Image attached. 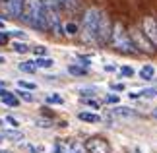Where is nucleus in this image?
Wrapping results in <instances>:
<instances>
[{"label": "nucleus", "mask_w": 157, "mask_h": 153, "mask_svg": "<svg viewBox=\"0 0 157 153\" xmlns=\"http://www.w3.org/2000/svg\"><path fill=\"white\" fill-rule=\"evenodd\" d=\"M21 20L29 27L37 31H47V17H45V2L43 0H25L21 12Z\"/></svg>", "instance_id": "f257e3e1"}, {"label": "nucleus", "mask_w": 157, "mask_h": 153, "mask_svg": "<svg viewBox=\"0 0 157 153\" xmlns=\"http://www.w3.org/2000/svg\"><path fill=\"white\" fill-rule=\"evenodd\" d=\"M103 20V12L97 8H89L83 14V29H82V39L86 43H93L97 45V35H99V25Z\"/></svg>", "instance_id": "f03ea898"}, {"label": "nucleus", "mask_w": 157, "mask_h": 153, "mask_svg": "<svg viewBox=\"0 0 157 153\" xmlns=\"http://www.w3.org/2000/svg\"><path fill=\"white\" fill-rule=\"evenodd\" d=\"M111 45L122 54H140V51L136 48L132 35L126 33V29L122 23H114L113 25V37H111Z\"/></svg>", "instance_id": "7ed1b4c3"}, {"label": "nucleus", "mask_w": 157, "mask_h": 153, "mask_svg": "<svg viewBox=\"0 0 157 153\" xmlns=\"http://www.w3.org/2000/svg\"><path fill=\"white\" fill-rule=\"evenodd\" d=\"M45 2V17H47V31H51L52 35H66L64 25L60 21V6L56 0H43Z\"/></svg>", "instance_id": "20e7f679"}, {"label": "nucleus", "mask_w": 157, "mask_h": 153, "mask_svg": "<svg viewBox=\"0 0 157 153\" xmlns=\"http://www.w3.org/2000/svg\"><path fill=\"white\" fill-rule=\"evenodd\" d=\"M132 41H134L136 48L140 52H146V54H153L155 52V47L151 45V41H149L146 35H144V31H132Z\"/></svg>", "instance_id": "39448f33"}, {"label": "nucleus", "mask_w": 157, "mask_h": 153, "mask_svg": "<svg viewBox=\"0 0 157 153\" xmlns=\"http://www.w3.org/2000/svg\"><path fill=\"white\" fill-rule=\"evenodd\" d=\"M23 4H25V0H2V10L6 16L17 20V17H21Z\"/></svg>", "instance_id": "423d86ee"}, {"label": "nucleus", "mask_w": 157, "mask_h": 153, "mask_svg": "<svg viewBox=\"0 0 157 153\" xmlns=\"http://www.w3.org/2000/svg\"><path fill=\"white\" fill-rule=\"evenodd\" d=\"M142 31H144V35H146L149 41H151V45L155 47V51H157V20H155V17H144Z\"/></svg>", "instance_id": "0eeeda50"}, {"label": "nucleus", "mask_w": 157, "mask_h": 153, "mask_svg": "<svg viewBox=\"0 0 157 153\" xmlns=\"http://www.w3.org/2000/svg\"><path fill=\"white\" fill-rule=\"evenodd\" d=\"M111 37H113V25L109 21V17L103 14V20H101V25H99V35H97V45L111 43Z\"/></svg>", "instance_id": "6e6552de"}, {"label": "nucleus", "mask_w": 157, "mask_h": 153, "mask_svg": "<svg viewBox=\"0 0 157 153\" xmlns=\"http://www.w3.org/2000/svg\"><path fill=\"white\" fill-rule=\"evenodd\" d=\"M87 153H111V147L103 138H89L86 142Z\"/></svg>", "instance_id": "1a4fd4ad"}, {"label": "nucleus", "mask_w": 157, "mask_h": 153, "mask_svg": "<svg viewBox=\"0 0 157 153\" xmlns=\"http://www.w3.org/2000/svg\"><path fill=\"white\" fill-rule=\"evenodd\" d=\"M25 138L23 136V132L20 130H0V140H10V142H21V140Z\"/></svg>", "instance_id": "9d476101"}, {"label": "nucleus", "mask_w": 157, "mask_h": 153, "mask_svg": "<svg viewBox=\"0 0 157 153\" xmlns=\"http://www.w3.org/2000/svg\"><path fill=\"white\" fill-rule=\"evenodd\" d=\"M138 74H140L142 79H146V82H153V78H155V68H153L151 64H146V66H142V68H140V72H138Z\"/></svg>", "instance_id": "9b49d317"}, {"label": "nucleus", "mask_w": 157, "mask_h": 153, "mask_svg": "<svg viewBox=\"0 0 157 153\" xmlns=\"http://www.w3.org/2000/svg\"><path fill=\"white\" fill-rule=\"evenodd\" d=\"M0 99H2V103L8 105V107H16L17 105V99L14 97V93H10L8 89H0Z\"/></svg>", "instance_id": "f8f14e48"}, {"label": "nucleus", "mask_w": 157, "mask_h": 153, "mask_svg": "<svg viewBox=\"0 0 157 153\" xmlns=\"http://www.w3.org/2000/svg\"><path fill=\"white\" fill-rule=\"evenodd\" d=\"M78 118H80V120H83V122H91V124H95V122H99V120H101V116H99V114H95V113L82 111L80 114H78Z\"/></svg>", "instance_id": "ddd939ff"}, {"label": "nucleus", "mask_w": 157, "mask_h": 153, "mask_svg": "<svg viewBox=\"0 0 157 153\" xmlns=\"http://www.w3.org/2000/svg\"><path fill=\"white\" fill-rule=\"evenodd\" d=\"M35 64H37V68H52V66H54V60L52 58H47V56H37Z\"/></svg>", "instance_id": "4468645a"}, {"label": "nucleus", "mask_w": 157, "mask_h": 153, "mask_svg": "<svg viewBox=\"0 0 157 153\" xmlns=\"http://www.w3.org/2000/svg\"><path fill=\"white\" fill-rule=\"evenodd\" d=\"M17 70L25 72V74H33V72L37 70V64H35V62H20V64H17Z\"/></svg>", "instance_id": "2eb2a0df"}, {"label": "nucleus", "mask_w": 157, "mask_h": 153, "mask_svg": "<svg viewBox=\"0 0 157 153\" xmlns=\"http://www.w3.org/2000/svg\"><path fill=\"white\" fill-rule=\"evenodd\" d=\"M113 114L114 116H134L136 113L128 107H117V109H113Z\"/></svg>", "instance_id": "dca6fc26"}, {"label": "nucleus", "mask_w": 157, "mask_h": 153, "mask_svg": "<svg viewBox=\"0 0 157 153\" xmlns=\"http://www.w3.org/2000/svg\"><path fill=\"white\" fill-rule=\"evenodd\" d=\"M68 72L72 76H86L87 74V68L86 66H76V64H72V66H68Z\"/></svg>", "instance_id": "f3484780"}, {"label": "nucleus", "mask_w": 157, "mask_h": 153, "mask_svg": "<svg viewBox=\"0 0 157 153\" xmlns=\"http://www.w3.org/2000/svg\"><path fill=\"white\" fill-rule=\"evenodd\" d=\"M56 2L60 6V10H74L76 4H78V0H56Z\"/></svg>", "instance_id": "a211bd4d"}, {"label": "nucleus", "mask_w": 157, "mask_h": 153, "mask_svg": "<svg viewBox=\"0 0 157 153\" xmlns=\"http://www.w3.org/2000/svg\"><path fill=\"white\" fill-rule=\"evenodd\" d=\"M138 95H140V97H146V99H153V97H157V87L142 89V91H138Z\"/></svg>", "instance_id": "6ab92c4d"}, {"label": "nucleus", "mask_w": 157, "mask_h": 153, "mask_svg": "<svg viewBox=\"0 0 157 153\" xmlns=\"http://www.w3.org/2000/svg\"><path fill=\"white\" fill-rule=\"evenodd\" d=\"M47 103H51V105H62L64 99L58 93H51V95H47Z\"/></svg>", "instance_id": "aec40b11"}, {"label": "nucleus", "mask_w": 157, "mask_h": 153, "mask_svg": "<svg viewBox=\"0 0 157 153\" xmlns=\"http://www.w3.org/2000/svg\"><path fill=\"white\" fill-rule=\"evenodd\" d=\"M16 95H20V97H21V99L25 101V103H33V95L29 93L27 89H21V87H20V89H17V93H16Z\"/></svg>", "instance_id": "412c9836"}, {"label": "nucleus", "mask_w": 157, "mask_h": 153, "mask_svg": "<svg viewBox=\"0 0 157 153\" xmlns=\"http://www.w3.org/2000/svg\"><path fill=\"white\" fill-rule=\"evenodd\" d=\"M12 47H14V51H16V52H20V54H23V52H27V51H29V47L25 45V43H21V41H16Z\"/></svg>", "instance_id": "4be33fe9"}, {"label": "nucleus", "mask_w": 157, "mask_h": 153, "mask_svg": "<svg viewBox=\"0 0 157 153\" xmlns=\"http://www.w3.org/2000/svg\"><path fill=\"white\" fill-rule=\"evenodd\" d=\"M17 87H21V89H27V91H35L37 89V83H33V82H17Z\"/></svg>", "instance_id": "5701e85b"}, {"label": "nucleus", "mask_w": 157, "mask_h": 153, "mask_svg": "<svg viewBox=\"0 0 157 153\" xmlns=\"http://www.w3.org/2000/svg\"><path fill=\"white\" fill-rule=\"evenodd\" d=\"M64 33H66V35H76V33H78V25H76L74 21L66 23V25H64Z\"/></svg>", "instance_id": "b1692460"}, {"label": "nucleus", "mask_w": 157, "mask_h": 153, "mask_svg": "<svg viewBox=\"0 0 157 153\" xmlns=\"http://www.w3.org/2000/svg\"><path fill=\"white\" fill-rule=\"evenodd\" d=\"M82 101H83V105L91 107V109H95V111H97V109L101 107V105H99V101H95V99H89V97H82Z\"/></svg>", "instance_id": "393cba45"}, {"label": "nucleus", "mask_w": 157, "mask_h": 153, "mask_svg": "<svg viewBox=\"0 0 157 153\" xmlns=\"http://www.w3.org/2000/svg\"><path fill=\"white\" fill-rule=\"evenodd\" d=\"M136 72H134V68H130V66H122L120 68V76H124V78H132Z\"/></svg>", "instance_id": "a878e982"}, {"label": "nucleus", "mask_w": 157, "mask_h": 153, "mask_svg": "<svg viewBox=\"0 0 157 153\" xmlns=\"http://www.w3.org/2000/svg\"><path fill=\"white\" fill-rule=\"evenodd\" d=\"M105 101L109 103V105H118V101H120V97H118L117 93H109V95L105 97Z\"/></svg>", "instance_id": "bb28decb"}, {"label": "nucleus", "mask_w": 157, "mask_h": 153, "mask_svg": "<svg viewBox=\"0 0 157 153\" xmlns=\"http://www.w3.org/2000/svg\"><path fill=\"white\" fill-rule=\"evenodd\" d=\"M33 52L37 54V56H47V52H49V48H47V47H43V45H37V47L33 48Z\"/></svg>", "instance_id": "cd10ccee"}, {"label": "nucleus", "mask_w": 157, "mask_h": 153, "mask_svg": "<svg viewBox=\"0 0 157 153\" xmlns=\"http://www.w3.org/2000/svg\"><path fill=\"white\" fill-rule=\"evenodd\" d=\"M80 93L83 97H89V95H95V93H97V89H95V87H83V89H80Z\"/></svg>", "instance_id": "c85d7f7f"}, {"label": "nucleus", "mask_w": 157, "mask_h": 153, "mask_svg": "<svg viewBox=\"0 0 157 153\" xmlns=\"http://www.w3.org/2000/svg\"><path fill=\"white\" fill-rule=\"evenodd\" d=\"M37 126H41V128H51L52 122L51 120H45V118H37Z\"/></svg>", "instance_id": "c756f323"}, {"label": "nucleus", "mask_w": 157, "mask_h": 153, "mask_svg": "<svg viewBox=\"0 0 157 153\" xmlns=\"http://www.w3.org/2000/svg\"><path fill=\"white\" fill-rule=\"evenodd\" d=\"M10 35H12V37H16V39H25V33H23V31H12Z\"/></svg>", "instance_id": "7c9ffc66"}, {"label": "nucleus", "mask_w": 157, "mask_h": 153, "mask_svg": "<svg viewBox=\"0 0 157 153\" xmlns=\"http://www.w3.org/2000/svg\"><path fill=\"white\" fill-rule=\"evenodd\" d=\"M6 122H8V124H12V126H20V122H17L14 116H6Z\"/></svg>", "instance_id": "2f4dec72"}, {"label": "nucleus", "mask_w": 157, "mask_h": 153, "mask_svg": "<svg viewBox=\"0 0 157 153\" xmlns=\"http://www.w3.org/2000/svg\"><path fill=\"white\" fill-rule=\"evenodd\" d=\"M111 87H113L114 91H124V89H126V87H124V83H113Z\"/></svg>", "instance_id": "473e14b6"}, {"label": "nucleus", "mask_w": 157, "mask_h": 153, "mask_svg": "<svg viewBox=\"0 0 157 153\" xmlns=\"http://www.w3.org/2000/svg\"><path fill=\"white\" fill-rule=\"evenodd\" d=\"M8 39H10V35H8V33H0V45L8 43Z\"/></svg>", "instance_id": "72a5a7b5"}, {"label": "nucleus", "mask_w": 157, "mask_h": 153, "mask_svg": "<svg viewBox=\"0 0 157 153\" xmlns=\"http://www.w3.org/2000/svg\"><path fill=\"white\" fill-rule=\"evenodd\" d=\"M114 70H117V66H113V64H107L105 66V72H114Z\"/></svg>", "instance_id": "f704fd0d"}, {"label": "nucleus", "mask_w": 157, "mask_h": 153, "mask_svg": "<svg viewBox=\"0 0 157 153\" xmlns=\"http://www.w3.org/2000/svg\"><path fill=\"white\" fill-rule=\"evenodd\" d=\"M151 114H153V118H157V107H155L153 111H151Z\"/></svg>", "instance_id": "c9c22d12"}, {"label": "nucleus", "mask_w": 157, "mask_h": 153, "mask_svg": "<svg viewBox=\"0 0 157 153\" xmlns=\"http://www.w3.org/2000/svg\"><path fill=\"white\" fill-rule=\"evenodd\" d=\"M0 29H4V21L2 20H0Z\"/></svg>", "instance_id": "e433bc0d"}, {"label": "nucleus", "mask_w": 157, "mask_h": 153, "mask_svg": "<svg viewBox=\"0 0 157 153\" xmlns=\"http://www.w3.org/2000/svg\"><path fill=\"white\" fill-rule=\"evenodd\" d=\"M2 62H4V58H2V56H0V64H2Z\"/></svg>", "instance_id": "4c0bfd02"}, {"label": "nucleus", "mask_w": 157, "mask_h": 153, "mask_svg": "<svg viewBox=\"0 0 157 153\" xmlns=\"http://www.w3.org/2000/svg\"><path fill=\"white\" fill-rule=\"evenodd\" d=\"M134 153H142V151H140V149H136V151H134Z\"/></svg>", "instance_id": "58836bf2"}]
</instances>
